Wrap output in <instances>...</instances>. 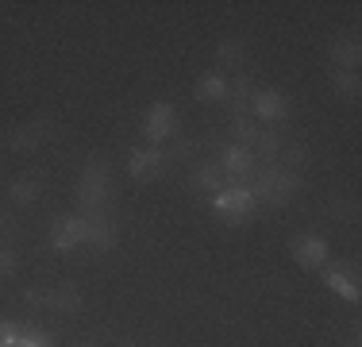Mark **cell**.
<instances>
[{"label":"cell","instance_id":"1","mask_svg":"<svg viewBox=\"0 0 362 347\" xmlns=\"http://www.w3.org/2000/svg\"><path fill=\"white\" fill-rule=\"evenodd\" d=\"M212 208H216L220 216H228L231 224H239V220H247V216H251L255 193H251V189H228V193H216Z\"/></svg>","mask_w":362,"mask_h":347},{"label":"cell","instance_id":"2","mask_svg":"<svg viewBox=\"0 0 362 347\" xmlns=\"http://www.w3.org/2000/svg\"><path fill=\"white\" fill-rule=\"evenodd\" d=\"M105 181H108L105 162H93V166L85 170L81 186H77V201H81V205H100V201H105Z\"/></svg>","mask_w":362,"mask_h":347},{"label":"cell","instance_id":"3","mask_svg":"<svg viewBox=\"0 0 362 347\" xmlns=\"http://www.w3.org/2000/svg\"><path fill=\"white\" fill-rule=\"evenodd\" d=\"M89 239V220L81 216H66V220H54V247L58 251H70L77 243Z\"/></svg>","mask_w":362,"mask_h":347},{"label":"cell","instance_id":"4","mask_svg":"<svg viewBox=\"0 0 362 347\" xmlns=\"http://www.w3.org/2000/svg\"><path fill=\"white\" fill-rule=\"evenodd\" d=\"M162 162H166V154L158 151V147H146V151H132V159H127V170H132V178H154V174L162 170Z\"/></svg>","mask_w":362,"mask_h":347},{"label":"cell","instance_id":"5","mask_svg":"<svg viewBox=\"0 0 362 347\" xmlns=\"http://www.w3.org/2000/svg\"><path fill=\"white\" fill-rule=\"evenodd\" d=\"M151 139H166L174 135V108H170L166 101H158L151 112H146V127H143Z\"/></svg>","mask_w":362,"mask_h":347},{"label":"cell","instance_id":"6","mask_svg":"<svg viewBox=\"0 0 362 347\" xmlns=\"http://www.w3.org/2000/svg\"><path fill=\"white\" fill-rule=\"evenodd\" d=\"M293 255H297L300 266H320L327 258V243L316 239V236H300L297 243H293Z\"/></svg>","mask_w":362,"mask_h":347},{"label":"cell","instance_id":"7","mask_svg":"<svg viewBox=\"0 0 362 347\" xmlns=\"http://www.w3.org/2000/svg\"><path fill=\"white\" fill-rule=\"evenodd\" d=\"M255 112L262 120H281L289 112V104L281 93H274V89H262V93H255Z\"/></svg>","mask_w":362,"mask_h":347},{"label":"cell","instance_id":"8","mask_svg":"<svg viewBox=\"0 0 362 347\" xmlns=\"http://www.w3.org/2000/svg\"><path fill=\"white\" fill-rule=\"evenodd\" d=\"M4 143L12 147V151L28 154V151H35V147H39V127H35V124H23V127H12V132L4 135Z\"/></svg>","mask_w":362,"mask_h":347},{"label":"cell","instance_id":"9","mask_svg":"<svg viewBox=\"0 0 362 347\" xmlns=\"http://www.w3.org/2000/svg\"><path fill=\"white\" fill-rule=\"evenodd\" d=\"M300 189V178L297 174H278L274 178V186H270V201L274 205H286V201H293V193Z\"/></svg>","mask_w":362,"mask_h":347},{"label":"cell","instance_id":"10","mask_svg":"<svg viewBox=\"0 0 362 347\" xmlns=\"http://www.w3.org/2000/svg\"><path fill=\"white\" fill-rule=\"evenodd\" d=\"M89 243L100 247V251H108L112 243H116V232H112V224L105 220V216H93L89 220Z\"/></svg>","mask_w":362,"mask_h":347},{"label":"cell","instance_id":"11","mask_svg":"<svg viewBox=\"0 0 362 347\" xmlns=\"http://www.w3.org/2000/svg\"><path fill=\"white\" fill-rule=\"evenodd\" d=\"M228 97V81L216 74H209L201 85H197V101H204V104H212V101H223Z\"/></svg>","mask_w":362,"mask_h":347},{"label":"cell","instance_id":"12","mask_svg":"<svg viewBox=\"0 0 362 347\" xmlns=\"http://www.w3.org/2000/svg\"><path fill=\"white\" fill-rule=\"evenodd\" d=\"M50 305H54L58 312H66V317H70V312H77V309H81V293H77V285L66 282L62 290H58L54 297H50Z\"/></svg>","mask_w":362,"mask_h":347},{"label":"cell","instance_id":"13","mask_svg":"<svg viewBox=\"0 0 362 347\" xmlns=\"http://www.w3.org/2000/svg\"><path fill=\"white\" fill-rule=\"evenodd\" d=\"M332 85H335V93H339V97H347V101L358 97V74H355V69H335Z\"/></svg>","mask_w":362,"mask_h":347},{"label":"cell","instance_id":"14","mask_svg":"<svg viewBox=\"0 0 362 347\" xmlns=\"http://www.w3.org/2000/svg\"><path fill=\"white\" fill-rule=\"evenodd\" d=\"M243 58H247V50H243V42H235V39H228V42L216 47V62L220 66H239Z\"/></svg>","mask_w":362,"mask_h":347},{"label":"cell","instance_id":"15","mask_svg":"<svg viewBox=\"0 0 362 347\" xmlns=\"http://www.w3.org/2000/svg\"><path fill=\"white\" fill-rule=\"evenodd\" d=\"M223 162H228V170H231V174H243V170H251V166H255V154L247 151V147H231V151L223 154Z\"/></svg>","mask_w":362,"mask_h":347},{"label":"cell","instance_id":"16","mask_svg":"<svg viewBox=\"0 0 362 347\" xmlns=\"http://www.w3.org/2000/svg\"><path fill=\"white\" fill-rule=\"evenodd\" d=\"M332 58L339 62V69H355L358 66V42H335Z\"/></svg>","mask_w":362,"mask_h":347},{"label":"cell","instance_id":"17","mask_svg":"<svg viewBox=\"0 0 362 347\" xmlns=\"http://www.w3.org/2000/svg\"><path fill=\"white\" fill-rule=\"evenodd\" d=\"M35 197H39V181H31V178L12 181V201H16V205H31Z\"/></svg>","mask_w":362,"mask_h":347},{"label":"cell","instance_id":"18","mask_svg":"<svg viewBox=\"0 0 362 347\" xmlns=\"http://www.w3.org/2000/svg\"><path fill=\"white\" fill-rule=\"evenodd\" d=\"M327 290H332V293H343L347 301H358V290H355V282H351L347 274H339V271H332V274H327Z\"/></svg>","mask_w":362,"mask_h":347},{"label":"cell","instance_id":"19","mask_svg":"<svg viewBox=\"0 0 362 347\" xmlns=\"http://www.w3.org/2000/svg\"><path fill=\"white\" fill-rule=\"evenodd\" d=\"M193 181L201 189H212V193H216V189H220V170L216 166H201V170L193 174Z\"/></svg>","mask_w":362,"mask_h":347},{"label":"cell","instance_id":"20","mask_svg":"<svg viewBox=\"0 0 362 347\" xmlns=\"http://www.w3.org/2000/svg\"><path fill=\"white\" fill-rule=\"evenodd\" d=\"M231 127H235L239 139H247V143H258V127H255L247 116H235V120H231Z\"/></svg>","mask_w":362,"mask_h":347},{"label":"cell","instance_id":"21","mask_svg":"<svg viewBox=\"0 0 362 347\" xmlns=\"http://www.w3.org/2000/svg\"><path fill=\"white\" fill-rule=\"evenodd\" d=\"M16 274V255L8 247H0V278H12Z\"/></svg>","mask_w":362,"mask_h":347},{"label":"cell","instance_id":"22","mask_svg":"<svg viewBox=\"0 0 362 347\" xmlns=\"http://www.w3.org/2000/svg\"><path fill=\"white\" fill-rule=\"evenodd\" d=\"M23 297H28V305H35V309H42V305H50V297L42 290H28L23 293Z\"/></svg>","mask_w":362,"mask_h":347},{"label":"cell","instance_id":"23","mask_svg":"<svg viewBox=\"0 0 362 347\" xmlns=\"http://www.w3.org/2000/svg\"><path fill=\"white\" fill-rule=\"evenodd\" d=\"M343 347H358V340H347V343H343Z\"/></svg>","mask_w":362,"mask_h":347},{"label":"cell","instance_id":"24","mask_svg":"<svg viewBox=\"0 0 362 347\" xmlns=\"http://www.w3.org/2000/svg\"><path fill=\"white\" fill-rule=\"evenodd\" d=\"M81 347H100V343H93V340H89V343H81Z\"/></svg>","mask_w":362,"mask_h":347},{"label":"cell","instance_id":"25","mask_svg":"<svg viewBox=\"0 0 362 347\" xmlns=\"http://www.w3.org/2000/svg\"><path fill=\"white\" fill-rule=\"evenodd\" d=\"M124 347H132V343H124Z\"/></svg>","mask_w":362,"mask_h":347}]
</instances>
